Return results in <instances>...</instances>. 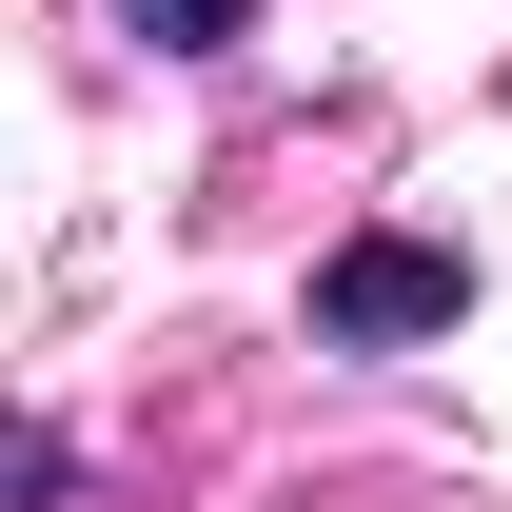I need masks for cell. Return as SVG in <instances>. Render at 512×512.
<instances>
[{"instance_id": "obj_1", "label": "cell", "mask_w": 512, "mask_h": 512, "mask_svg": "<svg viewBox=\"0 0 512 512\" xmlns=\"http://www.w3.org/2000/svg\"><path fill=\"white\" fill-rule=\"evenodd\" d=\"M453 316H473V276H453L434 237H355L316 276V335H335V355H414V335H453Z\"/></svg>"}, {"instance_id": "obj_2", "label": "cell", "mask_w": 512, "mask_h": 512, "mask_svg": "<svg viewBox=\"0 0 512 512\" xmlns=\"http://www.w3.org/2000/svg\"><path fill=\"white\" fill-rule=\"evenodd\" d=\"M119 40H158V60H217V40H256V0H99Z\"/></svg>"}]
</instances>
